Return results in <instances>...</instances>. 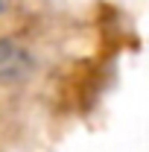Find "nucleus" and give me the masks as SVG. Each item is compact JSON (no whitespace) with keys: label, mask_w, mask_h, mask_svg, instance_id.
Wrapping results in <instances>:
<instances>
[{"label":"nucleus","mask_w":149,"mask_h":152,"mask_svg":"<svg viewBox=\"0 0 149 152\" xmlns=\"http://www.w3.org/2000/svg\"><path fill=\"white\" fill-rule=\"evenodd\" d=\"M35 70V56L15 38H0V82L12 85Z\"/></svg>","instance_id":"nucleus-1"},{"label":"nucleus","mask_w":149,"mask_h":152,"mask_svg":"<svg viewBox=\"0 0 149 152\" xmlns=\"http://www.w3.org/2000/svg\"><path fill=\"white\" fill-rule=\"evenodd\" d=\"M3 12H6V0H0V18H3Z\"/></svg>","instance_id":"nucleus-2"}]
</instances>
